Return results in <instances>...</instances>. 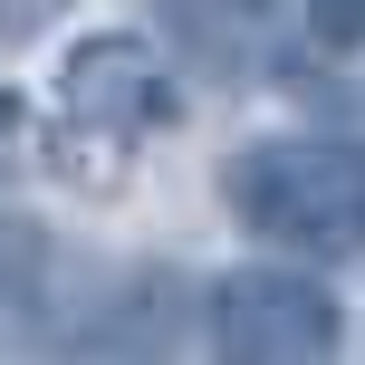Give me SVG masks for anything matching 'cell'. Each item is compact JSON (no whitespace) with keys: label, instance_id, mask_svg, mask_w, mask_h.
Wrapping results in <instances>:
<instances>
[{"label":"cell","instance_id":"obj_5","mask_svg":"<svg viewBox=\"0 0 365 365\" xmlns=\"http://www.w3.org/2000/svg\"><path fill=\"white\" fill-rule=\"evenodd\" d=\"M308 29H317V48L356 58L365 48V0H308Z\"/></svg>","mask_w":365,"mask_h":365},{"label":"cell","instance_id":"obj_3","mask_svg":"<svg viewBox=\"0 0 365 365\" xmlns=\"http://www.w3.org/2000/svg\"><path fill=\"white\" fill-rule=\"evenodd\" d=\"M58 115L68 125H87V135H154L173 115V68H164V48L154 38H135V29H96V38H77L68 48V68H58Z\"/></svg>","mask_w":365,"mask_h":365},{"label":"cell","instance_id":"obj_4","mask_svg":"<svg viewBox=\"0 0 365 365\" xmlns=\"http://www.w3.org/2000/svg\"><path fill=\"white\" fill-rule=\"evenodd\" d=\"M58 298V231L29 212H0V308L38 317Z\"/></svg>","mask_w":365,"mask_h":365},{"label":"cell","instance_id":"obj_2","mask_svg":"<svg viewBox=\"0 0 365 365\" xmlns=\"http://www.w3.org/2000/svg\"><path fill=\"white\" fill-rule=\"evenodd\" d=\"M212 346L231 365H317L346 346V308L317 269H231L212 279Z\"/></svg>","mask_w":365,"mask_h":365},{"label":"cell","instance_id":"obj_1","mask_svg":"<svg viewBox=\"0 0 365 365\" xmlns=\"http://www.w3.org/2000/svg\"><path fill=\"white\" fill-rule=\"evenodd\" d=\"M221 202L259 240L308 259L365 250V145L356 135H269L221 164Z\"/></svg>","mask_w":365,"mask_h":365},{"label":"cell","instance_id":"obj_7","mask_svg":"<svg viewBox=\"0 0 365 365\" xmlns=\"http://www.w3.org/2000/svg\"><path fill=\"white\" fill-rule=\"evenodd\" d=\"M240 10H269V0H240Z\"/></svg>","mask_w":365,"mask_h":365},{"label":"cell","instance_id":"obj_6","mask_svg":"<svg viewBox=\"0 0 365 365\" xmlns=\"http://www.w3.org/2000/svg\"><path fill=\"white\" fill-rule=\"evenodd\" d=\"M68 10H77V0H0V48H29V38H48Z\"/></svg>","mask_w":365,"mask_h":365}]
</instances>
